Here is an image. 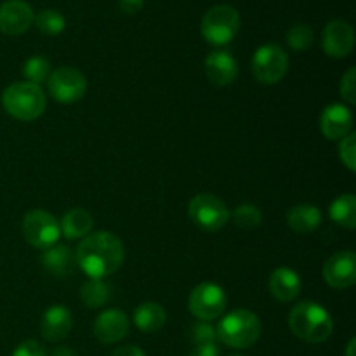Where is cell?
I'll use <instances>...</instances> for the list:
<instances>
[{
  "label": "cell",
  "mask_w": 356,
  "mask_h": 356,
  "mask_svg": "<svg viewBox=\"0 0 356 356\" xmlns=\"http://www.w3.org/2000/svg\"><path fill=\"white\" fill-rule=\"evenodd\" d=\"M13 356H47V351L37 341L26 339L17 344L16 350L13 351Z\"/></svg>",
  "instance_id": "cell-32"
},
{
  "label": "cell",
  "mask_w": 356,
  "mask_h": 356,
  "mask_svg": "<svg viewBox=\"0 0 356 356\" xmlns=\"http://www.w3.org/2000/svg\"><path fill=\"white\" fill-rule=\"evenodd\" d=\"M329 216L337 226L346 229L356 228V197L353 193H344L330 204Z\"/></svg>",
  "instance_id": "cell-24"
},
{
  "label": "cell",
  "mask_w": 356,
  "mask_h": 356,
  "mask_svg": "<svg viewBox=\"0 0 356 356\" xmlns=\"http://www.w3.org/2000/svg\"><path fill=\"white\" fill-rule=\"evenodd\" d=\"M323 280L336 291L353 287L356 284V254L353 250H341L330 256L323 266Z\"/></svg>",
  "instance_id": "cell-11"
},
{
  "label": "cell",
  "mask_w": 356,
  "mask_h": 356,
  "mask_svg": "<svg viewBox=\"0 0 356 356\" xmlns=\"http://www.w3.org/2000/svg\"><path fill=\"white\" fill-rule=\"evenodd\" d=\"M124 257V243L111 232L89 233L75 250V263L89 278L110 277L122 266Z\"/></svg>",
  "instance_id": "cell-1"
},
{
  "label": "cell",
  "mask_w": 356,
  "mask_h": 356,
  "mask_svg": "<svg viewBox=\"0 0 356 356\" xmlns=\"http://www.w3.org/2000/svg\"><path fill=\"white\" fill-rule=\"evenodd\" d=\"M339 156H341V162H343L351 172H355L356 170V134L355 132H350L346 138L341 139Z\"/></svg>",
  "instance_id": "cell-29"
},
{
  "label": "cell",
  "mask_w": 356,
  "mask_h": 356,
  "mask_svg": "<svg viewBox=\"0 0 356 356\" xmlns=\"http://www.w3.org/2000/svg\"><path fill=\"white\" fill-rule=\"evenodd\" d=\"M341 96L350 106L356 103V68H350L341 79Z\"/></svg>",
  "instance_id": "cell-31"
},
{
  "label": "cell",
  "mask_w": 356,
  "mask_h": 356,
  "mask_svg": "<svg viewBox=\"0 0 356 356\" xmlns=\"http://www.w3.org/2000/svg\"><path fill=\"white\" fill-rule=\"evenodd\" d=\"M320 129L327 139L341 141L350 132H353V111L348 104H329L320 117Z\"/></svg>",
  "instance_id": "cell-14"
},
{
  "label": "cell",
  "mask_w": 356,
  "mask_h": 356,
  "mask_svg": "<svg viewBox=\"0 0 356 356\" xmlns=\"http://www.w3.org/2000/svg\"><path fill=\"white\" fill-rule=\"evenodd\" d=\"M289 327L298 339L309 344L325 343L334 330L330 313L313 301H301L291 309Z\"/></svg>",
  "instance_id": "cell-2"
},
{
  "label": "cell",
  "mask_w": 356,
  "mask_h": 356,
  "mask_svg": "<svg viewBox=\"0 0 356 356\" xmlns=\"http://www.w3.org/2000/svg\"><path fill=\"white\" fill-rule=\"evenodd\" d=\"M35 21L31 6L24 0H6L0 3V31L17 37L30 30Z\"/></svg>",
  "instance_id": "cell-13"
},
{
  "label": "cell",
  "mask_w": 356,
  "mask_h": 356,
  "mask_svg": "<svg viewBox=\"0 0 356 356\" xmlns=\"http://www.w3.org/2000/svg\"><path fill=\"white\" fill-rule=\"evenodd\" d=\"M191 222L204 232H218L229 221V209L212 193H198L188 204Z\"/></svg>",
  "instance_id": "cell-6"
},
{
  "label": "cell",
  "mask_w": 356,
  "mask_h": 356,
  "mask_svg": "<svg viewBox=\"0 0 356 356\" xmlns=\"http://www.w3.org/2000/svg\"><path fill=\"white\" fill-rule=\"evenodd\" d=\"M165 309H163L162 305H159V302L155 301L141 302V305L134 309V325L145 334L159 332V330L165 325Z\"/></svg>",
  "instance_id": "cell-22"
},
{
  "label": "cell",
  "mask_w": 356,
  "mask_h": 356,
  "mask_svg": "<svg viewBox=\"0 0 356 356\" xmlns=\"http://www.w3.org/2000/svg\"><path fill=\"white\" fill-rule=\"evenodd\" d=\"M322 47L327 56L344 59L355 49V30L348 21L332 19L325 24L322 33Z\"/></svg>",
  "instance_id": "cell-12"
},
{
  "label": "cell",
  "mask_w": 356,
  "mask_h": 356,
  "mask_svg": "<svg viewBox=\"0 0 356 356\" xmlns=\"http://www.w3.org/2000/svg\"><path fill=\"white\" fill-rule=\"evenodd\" d=\"M131 329L129 316L120 309H104L94 322V336L103 344L120 343Z\"/></svg>",
  "instance_id": "cell-15"
},
{
  "label": "cell",
  "mask_w": 356,
  "mask_h": 356,
  "mask_svg": "<svg viewBox=\"0 0 356 356\" xmlns=\"http://www.w3.org/2000/svg\"><path fill=\"white\" fill-rule=\"evenodd\" d=\"M35 24L38 30L49 37H56L66 28V19L59 10L56 9H44L35 16Z\"/></svg>",
  "instance_id": "cell-25"
},
{
  "label": "cell",
  "mask_w": 356,
  "mask_h": 356,
  "mask_svg": "<svg viewBox=\"0 0 356 356\" xmlns=\"http://www.w3.org/2000/svg\"><path fill=\"white\" fill-rule=\"evenodd\" d=\"M229 356H243V355H238V353H236V355H229Z\"/></svg>",
  "instance_id": "cell-38"
},
{
  "label": "cell",
  "mask_w": 356,
  "mask_h": 356,
  "mask_svg": "<svg viewBox=\"0 0 356 356\" xmlns=\"http://www.w3.org/2000/svg\"><path fill=\"white\" fill-rule=\"evenodd\" d=\"M240 30V13L233 6L219 3L204 14L200 23L202 37L212 45H226Z\"/></svg>",
  "instance_id": "cell-5"
},
{
  "label": "cell",
  "mask_w": 356,
  "mask_h": 356,
  "mask_svg": "<svg viewBox=\"0 0 356 356\" xmlns=\"http://www.w3.org/2000/svg\"><path fill=\"white\" fill-rule=\"evenodd\" d=\"M3 110L16 120H37L45 110L47 97L40 86L31 82H14L2 94Z\"/></svg>",
  "instance_id": "cell-4"
},
{
  "label": "cell",
  "mask_w": 356,
  "mask_h": 356,
  "mask_svg": "<svg viewBox=\"0 0 356 356\" xmlns=\"http://www.w3.org/2000/svg\"><path fill=\"white\" fill-rule=\"evenodd\" d=\"M270 287L271 296L280 302H291L301 294V278L291 268H277L273 273L270 275Z\"/></svg>",
  "instance_id": "cell-18"
},
{
  "label": "cell",
  "mask_w": 356,
  "mask_h": 356,
  "mask_svg": "<svg viewBox=\"0 0 356 356\" xmlns=\"http://www.w3.org/2000/svg\"><path fill=\"white\" fill-rule=\"evenodd\" d=\"M219 348L216 343H209V344H198V346L193 348L190 356H219Z\"/></svg>",
  "instance_id": "cell-33"
},
{
  "label": "cell",
  "mask_w": 356,
  "mask_h": 356,
  "mask_svg": "<svg viewBox=\"0 0 356 356\" xmlns=\"http://www.w3.org/2000/svg\"><path fill=\"white\" fill-rule=\"evenodd\" d=\"M145 6V0H118V7L124 14H138Z\"/></svg>",
  "instance_id": "cell-34"
},
{
  "label": "cell",
  "mask_w": 356,
  "mask_h": 356,
  "mask_svg": "<svg viewBox=\"0 0 356 356\" xmlns=\"http://www.w3.org/2000/svg\"><path fill=\"white\" fill-rule=\"evenodd\" d=\"M23 235L31 247L45 250L56 245L61 236L59 221L51 212L33 209L23 218Z\"/></svg>",
  "instance_id": "cell-9"
},
{
  "label": "cell",
  "mask_w": 356,
  "mask_h": 356,
  "mask_svg": "<svg viewBox=\"0 0 356 356\" xmlns=\"http://www.w3.org/2000/svg\"><path fill=\"white\" fill-rule=\"evenodd\" d=\"M94 218L86 211V209H72L63 216L59 222L61 235L68 240H82L92 232Z\"/></svg>",
  "instance_id": "cell-21"
},
{
  "label": "cell",
  "mask_w": 356,
  "mask_h": 356,
  "mask_svg": "<svg viewBox=\"0 0 356 356\" xmlns=\"http://www.w3.org/2000/svg\"><path fill=\"white\" fill-rule=\"evenodd\" d=\"M111 356H146L145 351L139 346H134V344H127V346H120L118 350H115Z\"/></svg>",
  "instance_id": "cell-35"
},
{
  "label": "cell",
  "mask_w": 356,
  "mask_h": 356,
  "mask_svg": "<svg viewBox=\"0 0 356 356\" xmlns=\"http://www.w3.org/2000/svg\"><path fill=\"white\" fill-rule=\"evenodd\" d=\"M263 325L259 316L250 309H233L218 323V339L233 350H245L259 341Z\"/></svg>",
  "instance_id": "cell-3"
},
{
  "label": "cell",
  "mask_w": 356,
  "mask_h": 356,
  "mask_svg": "<svg viewBox=\"0 0 356 356\" xmlns=\"http://www.w3.org/2000/svg\"><path fill=\"white\" fill-rule=\"evenodd\" d=\"M229 216L233 218V222L243 229L259 228L261 222H263V212L254 204H240Z\"/></svg>",
  "instance_id": "cell-26"
},
{
  "label": "cell",
  "mask_w": 356,
  "mask_h": 356,
  "mask_svg": "<svg viewBox=\"0 0 356 356\" xmlns=\"http://www.w3.org/2000/svg\"><path fill=\"white\" fill-rule=\"evenodd\" d=\"M205 75L214 86H232L238 76V63L228 51H212L205 59Z\"/></svg>",
  "instance_id": "cell-16"
},
{
  "label": "cell",
  "mask_w": 356,
  "mask_h": 356,
  "mask_svg": "<svg viewBox=\"0 0 356 356\" xmlns=\"http://www.w3.org/2000/svg\"><path fill=\"white\" fill-rule=\"evenodd\" d=\"M228 306V298L221 285L204 282L191 291L188 298V309L200 322H212L221 318Z\"/></svg>",
  "instance_id": "cell-8"
},
{
  "label": "cell",
  "mask_w": 356,
  "mask_h": 356,
  "mask_svg": "<svg viewBox=\"0 0 356 356\" xmlns=\"http://www.w3.org/2000/svg\"><path fill=\"white\" fill-rule=\"evenodd\" d=\"M44 268L56 278H66L75 270V254L66 245H52L42 256Z\"/></svg>",
  "instance_id": "cell-20"
},
{
  "label": "cell",
  "mask_w": 356,
  "mask_h": 356,
  "mask_svg": "<svg viewBox=\"0 0 356 356\" xmlns=\"http://www.w3.org/2000/svg\"><path fill=\"white\" fill-rule=\"evenodd\" d=\"M355 344H356V339H353L348 343V348H346V356H355Z\"/></svg>",
  "instance_id": "cell-37"
},
{
  "label": "cell",
  "mask_w": 356,
  "mask_h": 356,
  "mask_svg": "<svg viewBox=\"0 0 356 356\" xmlns=\"http://www.w3.org/2000/svg\"><path fill=\"white\" fill-rule=\"evenodd\" d=\"M47 89L56 101L65 104L76 103L87 92V80L82 72L72 66L52 70L47 79Z\"/></svg>",
  "instance_id": "cell-10"
},
{
  "label": "cell",
  "mask_w": 356,
  "mask_h": 356,
  "mask_svg": "<svg viewBox=\"0 0 356 356\" xmlns=\"http://www.w3.org/2000/svg\"><path fill=\"white\" fill-rule=\"evenodd\" d=\"M73 327V316L68 308L61 305H54L45 309L44 316L40 322V332L45 341L58 343L68 337Z\"/></svg>",
  "instance_id": "cell-17"
},
{
  "label": "cell",
  "mask_w": 356,
  "mask_h": 356,
  "mask_svg": "<svg viewBox=\"0 0 356 356\" xmlns=\"http://www.w3.org/2000/svg\"><path fill=\"white\" fill-rule=\"evenodd\" d=\"M322 212L316 205L298 204L287 212V225L298 235H309L322 225Z\"/></svg>",
  "instance_id": "cell-19"
},
{
  "label": "cell",
  "mask_w": 356,
  "mask_h": 356,
  "mask_svg": "<svg viewBox=\"0 0 356 356\" xmlns=\"http://www.w3.org/2000/svg\"><path fill=\"white\" fill-rule=\"evenodd\" d=\"M285 38H287V44L294 51H308L313 45V40H315V31L309 24L298 23L289 28Z\"/></svg>",
  "instance_id": "cell-28"
},
{
  "label": "cell",
  "mask_w": 356,
  "mask_h": 356,
  "mask_svg": "<svg viewBox=\"0 0 356 356\" xmlns=\"http://www.w3.org/2000/svg\"><path fill=\"white\" fill-rule=\"evenodd\" d=\"M51 356H75L73 353L72 348H66V346H58L54 351H52Z\"/></svg>",
  "instance_id": "cell-36"
},
{
  "label": "cell",
  "mask_w": 356,
  "mask_h": 356,
  "mask_svg": "<svg viewBox=\"0 0 356 356\" xmlns=\"http://www.w3.org/2000/svg\"><path fill=\"white\" fill-rule=\"evenodd\" d=\"M82 302L90 309L103 308L113 298V287L104 278H89L80 291Z\"/></svg>",
  "instance_id": "cell-23"
},
{
  "label": "cell",
  "mask_w": 356,
  "mask_h": 356,
  "mask_svg": "<svg viewBox=\"0 0 356 356\" xmlns=\"http://www.w3.org/2000/svg\"><path fill=\"white\" fill-rule=\"evenodd\" d=\"M252 75L264 86L282 82L289 72V56L280 45L264 44L252 56Z\"/></svg>",
  "instance_id": "cell-7"
},
{
  "label": "cell",
  "mask_w": 356,
  "mask_h": 356,
  "mask_svg": "<svg viewBox=\"0 0 356 356\" xmlns=\"http://www.w3.org/2000/svg\"><path fill=\"white\" fill-rule=\"evenodd\" d=\"M23 75L28 82L40 86V82H45L51 75V63L44 56H31L24 61Z\"/></svg>",
  "instance_id": "cell-27"
},
{
  "label": "cell",
  "mask_w": 356,
  "mask_h": 356,
  "mask_svg": "<svg viewBox=\"0 0 356 356\" xmlns=\"http://www.w3.org/2000/svg\"><path fill=\"white\" fill-rule=\"evenodd\" d=\"M216 339H218L216 327H212L209 322H198L191 329V341H193L195 346H198V344L216 343Z\"/></svg>",
  "instance_id": "cell-30"
}]
</instances>
